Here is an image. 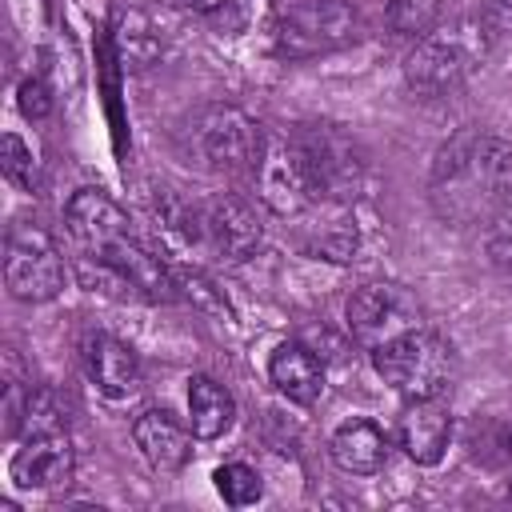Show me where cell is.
Masks as SVG:
<instances>
[{
  "label": "cell",
  "mask_w": 512,
  "mask_h": 512,
  "mask_svg": "<svg viewBox=\"0 0 512 512\" xmlns=\"http://www.w3.org/2000/svg\"><path fill=\"white\" fill-rule=\"evenodd\" d=\"M428 196L436 216L456 228L488 224L512 200V140L480 132L448 140L432 164Z\"/></svg>",
  "instance_id": "cell-1"
},
{
  "label": "cell",
  "mask_w": 512,
  "mask_h": 512,
  "mask_svg": "<svg viewBox=\"0 0 512 512\" xmlns=\"http://www.w3.org/2000/svg\"><path fill=\"white\" fill-rule=\"evenodd\" d=\"M328 456L336 460V468H344L352 476H376L388 464V436L372 420H348L332 432Z\"/></svg>",
  "instance_id": "cell-18"
},
{
  "label": "cell",
  "mask_w": 512,
  "mask_h": 512,
  "mask_svg": "<svg viewBox=\"0 0 512 512\" xmlns=\"http://www.w3.org/2000/svg\"><path fill=\"white\" fill-rule=\"evenodd\" d=\"M256 192L276 216H304L308 208H320L308 184L304 156L292 136H268L260 168H256Z\"/></svg>",
  "instance_id": "cell-10"
},
{
  "label": "cell",
  "mask_w": 512,
  "mask_h": 512,
  "mask_svg": "<svg viewBox=\"0 0 512 512\" xmlns=\"http://www.w3.org/2000/svg\"><path fill=\"white\" fill-rule=\"evenodd\" d=\"M212 480H216V492L224 496V504H232V508H248V504H256V500L264 496L260 472H256L252 464H240V460L220 464V468L212 472Z\"/></svg>",
  "instance_id": "cell-22"
},
{
  "label": "cell",
  "mask_w": 512,
  "mask_h": 512,
  "mask_svg": "<svg viewBox=\"0 0 512 512\" xmlns=\"http://www.w3.org/2000/svg\"><path fill=\"white\" fill-rule=\"evenodd\" d=\"M64 220H68V236L88 252V256H100L104 248H112L116 240L132 236V220L128 212L100 188H80L68 208H64Z\"/></svg>",
  "instance_id": "cell-13"
},
{
  "label": "cell",
  "mask_w": 512,
  "mask_h": 512,
  "mask_svg": "<svg viewBox=\"0 0 512 512\" xmlns=\"http://www.w3.org/2000/svg\"><path fill=\"white\" fill-rule=\"evenodd\" d=\"M360 40V12L344 0H296L276 16V48L288 60H308Z\"/></svg>",
  "instance_id": "cell-6"
},
{
  "label": "cell",
  "mask_w": 512,
  "mask_h": 512,
  "mask_svg": "<svg viewBox=\"0 0 512 512\" xmlns=\"http://www.w3.org/2000/svg\"><path fill=\"white\" fill-rule=\"evenodd\" d=\"M0 172H4L16 188H24V192L36 188V156H32V148H28L16 132H4V144H0Z\"/></svg>",
  "instance_id": "cell-23"
},
{
  "label": "cell",
  "mask_w": 512,
  "mask_h": 512,
  "mask_svg": "<svg viewBox=\"0 0 512 512\" xmlns=\"http://www.w3.org/2000/svg\"><path fill=\"white\" fill-rule=\"evenodd\" d=\"M112 40L128 68H148L164 56V36L148 20L144 8H116L112 16Z\"/></svg>",
  "instance_id": "cell-20"
},
{
  "label": "cell",
  "mask_w": 512,
  "mask_h": 512,
  "mask_svg": "<svg viewBox=\"0 0 512 512\" xmlns=\"http://www.w3.org/2000/svg\"><path fill=\"white\" fill-rule=\"evenodd\" d=\"M432 20H436V0H392L388 4V24L396 32H432Z\"/></svg>",
  "instance_id": "cell-24"
},
{
  "label": "cell",
  "mask_w": 512,
  "mask_h": 512,
  "mask_svg": "<svg viewBox=\"0 0 512 512\" xmlns=\"http://www.w3.org/2000/svg\"><path fill=\"white\" fill-rule=\"evenodd\" d=\"M92 260L108 264L128 284V292L140 300H172L176 296V272H168V264L160 256H152L144 244H136V236L116 240L112 248H104Z\"/></svg>",
  "instance_id": "cell-14"
},
{
  "label": "cell",
  "mask_w": 512,
  "mask_h": 512,
  "mask_svg": "<svg viewBox=\"0 0 512 512\" xmlns=\"http://www.w3.org/2000/svg\"><path fill=\"white\" fill-rule=\"evenodd\" d=\"M488 260L500 272H512V200L488 220Z\"/></svg>",
  "instance_id": "cell-25"
},
{
  "label": "cell",
  "mask_w": 512,
  "mask_h": 512,
  "mask_svg": "<svg viewBox=\"0 0 512 512\" xmlns=\"http://www.w3.org/2000/svg\"><path fill=\"white\" fill-rule=\"evenodd\" d=\"M268 132L236 104H208L188 124V152L216 176H256Z\"/></svg>",
  "instance_id": "cell-2"
},
{
  "label": "cell",
  "mask_w": 512,
  "mask_h": 512,
  "mask_svg": "<svg viewBox=\"0 0 512 512\" xmlns=\"http://www.w3.org/2000/svg\"><path fill=\"white\" fill-rule=\"evenodd\" d=\"M20 112L28 116V120H44L48 116V108H52V96H48V84H44V76H28L24 84H20Z\"/></svg>",
  "instance_id": "cell-26"
},
{
  "label": "cell",
  "mask_w": 512,
  "mask_h": 512,
  "mask_svg": "<svg viewBox=\"0 0 512 512\" xmlns=\"http://www.w3.org/2000/svg\"><path fill=\"white\" fill-rule=\"evenodd\" d=\"M348 332L360 348L376 352L384 348L388 340L412 332V328H424V312L416 304V296L400 284H364L348 296Z\"/></svg>",
  "instance_id": "cell-9"
},
{
  "label": "cell",
  "mask_w": 512,
  "mask_h": 512,
  "mask_svg": "<svg viewBox=\"0 0 512 512\" xmlns=\"http://www.w3.org/2000/svg\"><path fill=\"white\" fill-rule=\"evenodd\" d=\"M84 368H88L92 384H96L108 400H128V396H136V392H140V380H144L136 352H132L124 340L108 336V332L88 336V344H84Z\"/></svg>",
  "instance_id": "cell-16"
},
{
  "label": "cell",
  "mask_w": 512,
  "mask_h": 512,
  "mask_svg": "<svg viewBox=\"0 0 512 512\" xmlns=\"http://www.w3.org/2000/svg\"><path fill=\"white\" fill-rule=\"evenodd\" d=\"M480 28L488 40L512 32V0H480Z\"/></svg>",
  "instance_id": "cell-27"
},
{
  "label": "cell",
  "mask_w": 512,
  "mask_h": 512,
  "mask_svg": "<svg viewBox=\"0 0 512 512\" xmlns=\"http://www.w3.org/2000/svg\"><path fill=\"white\" fill-rule=\"evenodd\" d=\"M16 488L24 492H60L68 488L76 472V452L68 440V428H32L24 432L20 448L12 452L8 464Z\"/></svg>",
  "instance_id": "cell-11"
},
{
  "label": "cell",
  "mask_w": 512,
  "mask_h": 512,
  "mask_svg": "<svg viewBox=\"0 0 512 512\" xmlns=\"http://www.w3.org/2000/svg\"><path fill=\"white\" fill-rule=\"evenodd\" d=\"M292 140L304 156L316 204H348L360 196L368 180V156L340 124H304L292 132Z\"/></svg>",
  "instance_id": "cell-3"
},
{
  "label": "cell",
  "mask_w": 512,
  "mask_h": 512,
  "mask_svg": "<svg viewBox=\"0 0 512 512\" xmlns=\"http://www.w3.org/2000/svg\"><path fill=\"white\" fill-rule=\"evenodd\" d=\"M192 424H180L168 408H144L132 420V440L156 472H180L192 456Z\"/></svg>",
  "instance_id": "cell-15"
},
{
  "label": "cell",
  "mask_w": 512,
  "mask_h": 512,
  "mask_svg": "<svg viewBox=\"0 0 512 512\" xmlns=\"http://www.w3.org/2000/svg\"><path fill=\"white\" fill-rule=\"evenodd\" d=\"M452 440V408L444 404V396H420V400H404L400 416H396V444L412 464H440Z\"/></svg>",
  "instance_id": "cell-12"
},
{
  "label": "cell",
  "mask_w": 512,
  "mask_h": 512,
  "mask_svg": "<svg viewBox=\"0 0 512 512\" xmlns=\"http://www.w3.org/2000/svg\"><path fill=\"white\" fill-rule=\"evenodd\" d=\"M4 284L24 304H48L64 288V256L40 224H12L4 236Z\"/></svg>",
  "instance_id": "cell-7"
},
{
  "label": "cell",
  "mask_w": 512,
  "mask_h": 512,
  "mask_svg": "<svg viewBox=\"0 0 512 512\" xmlns=\"http://www.w3.org/2000/svg\"><path fill=\"white\" fill-rule=\"evenodd\" d=\"M464 448H468V460L484 468H504L512 464V424L500 416H476L464 432Z\"/></svg>",
  "instance_id": "cell-21"
},
{
  "label": "cell",
  "mask_w": 512,
  "mask_h": 512,
  "mask_svg": "<svg viewBox=\"0 0 512 512\" xmlns=\"http://www.w3.org/2000/svg\"><path fill=\"white\" fill-rule=\"evenodd\" d=\"M372 364H376L380 380L392 384L404 400L444 396V388L452 380V348L428 324L388 340L384 348H376Z\"/></svg>",
  "instance_id": "cell-4"
},
{
  "label": "cell",
  "mask_w": 512,
  "mask_h": 512,
  "mask_svg": "<svg viewBox=\"0 0 512 512\" xmlns=\"http://www.w3.org/2000/svg\"><path fill=\"white\" fill-rule=\"evenodd\" d=\"M268 380L272 388L292 400V404H316L324 392V364L312 348L304 344H280L268 360Z\"/></svg>",
  "instance_id": "cell-17"
},
{
  "label": "cell",
  "mask_w": 512,
  "mask_h": 512,
  "mask_svg": "<svg viewBox=\"0 0 512 512\" xmlns=\"http://www.w3.org/2000/svg\"><path fill=\"white\" fill-rule=\"evenodd\" d=\"M264 240V220L256 212V204H248L236 192H220L204 204H192V228H188V244L212 252L216 260L240 264L248 260Z\"/></svg>",
  "instance_id": "cell-8"
},
{
  "label": "cell",
  "mask_w": 512,
  "mask_h": 512,
  "mask_svg": "<svg viewBox=\"0 0 512 512\" xmlns=\"http://www.w3.org/2000/svg\"><path fill=\"white\" fill-rule=\"evenodd\" d=\"M480 56V20L476 28H432L404 56V84L416 96H448L464 84Z\"/></svg>",
  "instance_id": "cell-5"
},
{
  "label": "cell",
  "mask_w": 512,
  "mask_h": 512,
  "mask_svg": "<svg viewBox=\"0 0 512 512\" xmlns=\"http://www.w3.org/2000/svg\"><path fill=\"white\" fill-rule=\"evenodd\" d=\"M144 4H168V8H180V12H196V16H208V12H216L224 0H144Z\"/></svg>",
  "instance_id": "cell-28"
},
{
  "label": "cell",
  "mask_w": 512,
  "mask_h": 512,
  "mask_svg": "<svg viewBox=\"0 0 512 512\" xmlns=\"http://www.w3.org/2000/svg\"><path fill=\"white\" fill-rule=\"evenodd\" d=\"M236 416V400L224 384H216L212 376H192L188 384V424L196 432V440H216L232 428Z\"/></svg>",
  "instance_id": "cell-19"
}]
</instances>
